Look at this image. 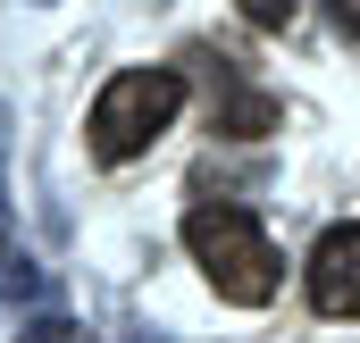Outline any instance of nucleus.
I'll return each mask as SVG.
<instances>
[{"label":"nucleus","mask_w":360,"mask_h":343,"mask_svg":"<svg viewBox=\"0 0 360 343\" xmlns=\"http://www.w3.org/2000/svg\"><path fill=\"white\" fill-rule=\"evenodd\" d=\"M126 343H176V335H126Z\"/></svg>","instance_id":"9"},{"label":"nucleus","mask_w":360,"mask_h":343,"mask_svg":"<svg viewBox=\"0 0 360 343\" xmlns=\"http://www.w3.org/2000/svg\"><path fill=\"white\" fill-rule=\"evenodd\" d=\"M0 151H8V109H0ZM0 259H17V218H8V176H0Z\"/></svg>","instance_id":"7"},{"label":"nucleus","mask_w":360,"mask_h":343,"mask_svg":"<svg viewBox=\"0 0 360 343\" xmlns=\"http://www.w3.org/2000/svg\"><path fill=\"white\" fill-rule=\"evenodd\" d=\"M310 310L319 318H360V226H327L310 252Z\"/></svg>","instance_id":"4"},{"label":"nucleus","mask_w":360,"mask_h":343,"mask_svg":"<svg viewBox=\"0 0 360 343\" xmlns=\"http://www.w3.org/2000/svg\"><path fill=\"white\" fill-rule=\"evenodd\" d=\"M17 343H92V335L76 327V318H59V310H42V318H25V327H17Z\"/></svg>","instance_id":"5"},{"label":"nucleus","mask_w":360,"mask_h":343,"mask_svg":"<svg viewBox=\"0 0 360 343\" xmlns=\"http://www.w3.org/2000/svg\"><path fill=\"white\" fill-rule=\"evenodd\" d=\"M193 67H201V84H210V134H226V143H260L285 126V101L260 84H243V67L235 59H210V51H193Z\"/></svg>","instance_id":"3"},{"label":"nucleus","mask_w":360,"mask_h":343,"mask_svg":"<svg viewBox=\"0 0 360 343\" xmlns=\"http://www.w3.org/2000/svg\"><path fill=\"white\" fill-rule=\"evenodd\" d=\"M335 25H344V34L360 42V0H335Z\"/></svg>","instance_id":"8"},{"label":"nucleus","mask_w":360,"mask_h":343,"mask_svg":"<svg viewBox=\"0 0 360 343\" xmlns=\"http://www.w3.org/2000/svg\"><path fill=\"white\" fill-rule=\"evenodd\" d=\"M184 109V76L176 67H117L109 84H101V101H92V160L101 168H126V160H143L168 126H176Z\"/></svg>","instance_id":"2"},{"label":"nucleus","mask_w":360,"mask_h":343,"mask_svg":"<svg viewBox=\"0 0 360 343\" xmlns=\"http://www.w3.org/2000/svg\"><path fill=\"white\" fill-rule=\"evenodd\" d=\"M243 17H252V25H269V34H285V25L302 17V0H243Z\"/></svg>","instance_id":"6"},{"label":"nucleus","mask_w":360,"mask_h":343,"mask_svg":"<svg viewBox=\"0 0 360 343\" xmlns=\"http://www.w3.org/2000/svg\"><path fill=\"white\" fill-rule=\"evenodd\" d=\"M184 252L201 259V276L235 310H260V302H276V285H285V259H276L269 226L243 201H193L184 209Z\"/></svg>","instance_id":"1"}]
</instances>
